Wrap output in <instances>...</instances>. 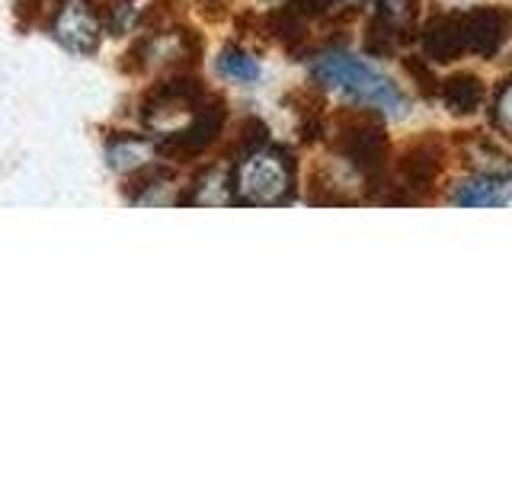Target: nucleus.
Returning <instances> with one entry per match:
<instances>
[{"label": "nucleus", "mask_w": 512, "mask_h": 480, "mask_svg": "<svg viewBox=\"0 0 512 480\" xmlns=\"http://www.w3.org/2000/svg\"><path fill=\"white\" fill-rule=\"evenodd\" d=\"M375 16L388 26L400 42L416 39V23H420V0H375Z\"/></svg>", "instance_id": "dca6fc26"}, {"label": "nucleus", "mask_w": 512, "mask_h": 480, "mask_svg": "<svg viewBox=\"0 0 512 480\" xmlns=\"http://www.w3.org/2000/svg\"><path fill=\"white\" fill-rule=\"evenodd\" d=\"M420 48L432 64H452L468 52V45H464L461 10H448V13L432 16V20L420 29Z\"/></svg>", "instance_id": "1a4fd4ad"}, {"label": "nucleus", "mask_w": 512, "mask_h": 480, "mask_svg": "<svg viewBox=\"0 0 512 480\" xmlns=\"http://www.w3.org/2000/svg\"><path fill=\"white\" fill-rule=\"evenodd\" d=\"M176 205H234V180L231 170L208 167L196 183L183 192Z\"/></svg>", "instance_id": "ddd939ff"}, {"label": "nucleus", "mask_w": 512, "mask_h": 480, "mask_svg": "<svg viewBox=\"0 0 512 480\" xmlns=\"http://www.w3.org/2000/svg\"><path fill=\"white\" fill-rule=\"evenodd\" d=\"M455 144H458L461 154H464V164L471 160V164L477 167V173H503L506 160H509L493 144V138H487L484 132H458L455 135Z\"/></svg>", "instance_id": "2eb2a0df"}, {"label": "nucleus", "mask_w": 512, "mask_h": 480, "mask_svg": "<svg viewBox=\"0 0 512 480\" xmlns=\"http://www.w3.org/2000/svg\"><path fill=\"white\" fill-rule=\"evenodd\" d=\"M205 100L208 90L192 74L180 71L148 90L141 103V122L157 135H173L196 119V112L202 109Z\"/></svg>", "instance_id": "39448f33"}, {"label": "nucleus", "mask_w": 512, "mask_h": 480, "mask_svg": "<svg viewBox=\"0 0 512 480\" xmlns=\"http://www.w3.org/2000/svg\"><path fill=\"white\" fill-rule=\"evenodd\" d=\"M330 148L343 164L362 176L365 196H378L391 180V138L384 112L372 106H349L333 116L327 128Z\"/></svg>", "instance_id": "f257e3e1"}, {"label": "nucleus", "mask_w": 512, "mask_h": 480, "mask_svg": "<svg viewBox=\"0 0 512 480\" xmlns=\"http://www.w3.org/2000/svg\"><path fill=\"white\" fill-rule=\"evenodd\" d=\"M234 180V205H266L282 208L295 202L298 189V164L295 154L282 144H263L244 154L231 170Z\"/></svg>", "instance_id": "7ed1b4c3"}, {"label": "nucleus", "mask_w": 512, "mask_h": 480, "mask_svg": "<svg viewBox=\"0 0 512 480\" xmlns=\"http://www.w3.org/2000/svg\"><path fill=\"white\" fill-rule=\"evenodd\" d=\"M308 202L311 205H352L356 199L349 196L346 186H340V176H336L330 167H317V170H311Z\"/></svg>", "instance_id": "a211bd4d"}, {"label": "nucleus", "mask_w": 512, "mask_h": 480, "mask_svg": "<svg viewBox=\"0 0 512 480\" xmlns=\"http://www.w3.org/2000/svg\"><path fill=\"white\" fill-rule=\"evenodd\" d=\"M445 170V144L436 132L410 138L404 148L397 151V164L388 180V192L378 202H394V205H413L426 202L429 192L436 189L439 176Z\"/></svg>", "instance_id": "20e7f679"}, {"label": "nucleus", "mask_w": 512, "mask_h": 480, "mask_svg": "<svg viewBox=\"0 0 512 480\" xmlns=\"http://www.w3.org/2000/svg\"><path fill=\"white\" fill-rule=\"evenodd\" d=\"M160 157V141L144 138V135H112L106 141V160L116 173H132L144 164H154Z\"/></svg>", "instance_id": "f8f14e48"}, {"label": "nucleus", "mask_w": 512, "mask_h": 480, "mask_svg": "<svg viewBox=\"0 0 512 480\" xmlns=\"http://www.w3.org/2000/svg\"><path fill=\"white\" fill-rule=\"evenodd\" d=\"M362 45H365V52L372 55V58H391V55H397L400 52V42L394 32L384 26L378 16L372 13V20L365 23V36H362Z\"/></svg>", "instance_id": "6ab92c4d"}, {"label": "nucleus", "mask_w": 512, "mask_h": 480, "mask_svg": "<svg viewBox=\"0 0 512 480\" xmlns=\"http://www.w3.org/2000/svg\"><path fill=\"white\" fill-rule=\"evenodd\" d=\"M224 122H228V106H224L221 96L208 93V100L196 112V119L183 125L180 132L173 135H160V157L164 160H192L202 157L212 144L221 138Z\"/></svg>", "instance_id": "423d86ee"}, {"label": "nucleus", "mask_w": 512, "mask_h": 480, "mask_svg": "<svg viewBox=\"0 0 512 480\" xmlns=\"http://www.w3.org/2000/svg\"><path fill=\"white\" fill-rule=\"evenodd\" d=\"M512 196V176L506 173H474L452 186V199L458 208H500Z\"/></svg>", "instance_id": "9d476101"}, {"label": "nucleus", "mask_w": 512, "mask_h": 480, "mask_svg": "<svg viewBox=\"0 0 512 480\" xmlns=\"http://www.w3.org/2000/svg\"><path fill=\"white\" fill-rule=\"evenodd\" d=\"M288 7H295L308 20H324V16L340 10V0H288Z\"/></svg>", "instance_id": "5701e85b"}, {"label": "nucleus", "mask_w": 512, "mask_h": 480, "mask_svg": "<svg viewBox=\"0 0 512 480\" xmlns=\"http://www.w3.org/2000/svg\"><path fill=\"white\" fill-rule=\"evenodd\" d=\"M151 10V0H100V16L109 36H128L144 26V16Z\"/></svg>", "instance_id": "4468645a"}, {"label": "nucleus", "mask_w": 512, "mask_h": 480, "mask_svg": "<svg viewBox=\"0 0 512 480\" xmlns=\"http://www.w3.org/2000/svg\"><path fill=\"white\" fill-rule=\"evenodd\" d=\"M490 125L503 141H512V80H503L490 103Z\"/></svg>", "instance_id": "aec40b11"}, {"label": "nucleus", "mask_w": 512, "mask_h": 480, "mask_svg": "<svg viewBox=\"0 0 512 480\" xmlns=\"http://www.w3.org/2000/svg\"><path fill=\"white\" fill-rule=\"evenodd\" d=\"M404 71L413 77L416 90H420L426 100H432V96H439V87H442V77L432 71V61L423 55V58H404Z\"/></svg>", "instance_id": "4be33fe9"}, {"label": "nucleus", "mask_w": 512, "mask_h": 480, "mask_svg": "<svg viewBox=\"0 0 512 480\" xmlns=\"http://www.w3.org/2000/svg\"><path fill=\"white\" fill-rule=\"evenodd\" d=\"M311 80L320 90H336L359 106L381 109L384 116H391V119H404L410 112V100L391 77L378 74L375 68H368L365 61L340 52V48H327V52L314 55Z\"/></svg>", "instance_id": "f03ea898"}, {"label": "nucleus", "mask_w": 512, "mask_h": 480, "mask_svg": "<svg viewBox=\"0 0 512 480\" xmlns=\"http://www.w3.org/2000/svg\"><path fill=\"white\" fill-rule=\"evenodd\" d=\"M439 100L445 103V109L452 116H474V112L484 106L487 100V87L484 80L471 71H455L442 80L439 87Z\"/></svg>", "instance_id": "9b49d317"}, {"label": "nucleus", "mask_w": 512, "mask_h": 480, "mask_svg": "<svg viewBox=\"0 0 512 480\" xmlns=\"http://www.w3.org/2000/svg\"><path fill=\"white\" fill-rule=\"evenodd\" d=\"M103 16L93 0H68L52 20V36L74 55H93L103 39Z\"/></svg>", "instance_id": "0eeeda50"}, {"label": "nucleus", "mask_w": 512, "mask_h": 480, "mask_svg": "<svg viewBox=\"0 0 512 480\" xmlns=\"http://www.w3.org/2000/svg\"><path fill=\"white\" fill-rule=\"evenodd\" d=\"M263 144H269V125L263 119L256 116H247L244 122H240L237 128V141H234V157L240 160L244 154L263 148Z\"/></svg>", "instance_id": "412c9836"}, {"label": "nucleus", "mask_w": 512, "mask_h": 480, "mask_svg": "<svg viewBox=\"0 0 512 480\" xmlns=\"http://www.w3.org/2000/svg\"><path fill=\"white\" fill-rule=\"evenodd\" d=\"M464 23V45L477 58H496L512 32V10L509 7H471L461 10Z\"/></svg>", "instance_id": "6e6552de"}, {"label": "nucleus", "mask_w": 512, "mask_h": 480, "mask_svg": "<svg viewBox=\"0 0 512 480\" xmlns=\"http://www.w3.org/2000/svg\"><path fill=\"white\" fill-rule=\"evenodd\" d=\"M215 68L224 80H231V84L250 87L260 80V61H256L250 52H244L240 45H224L218 61H215Z\"/></svg>", "instance_id": "f3484780"}]
</instances>
